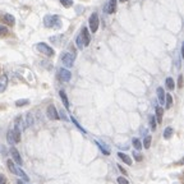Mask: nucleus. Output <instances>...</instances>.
<instances>
[{
	"label": "nucleus",
	"instance_id": "obj_1",
	"mask_svg": "<svg viewBox=\"0 0 184 184\" xmlns=\"http://www.w3.org/2000/svg\"><path fill=\"white\" fill-rule=\"evenodd\" d=\"M43 26L46 28H54V29H59L62 27V21L58 15L53 14H48L43 17Z\"/></svg>",
	"mask_w": 184,
	"mask_h": 184
},
{
	"label": "nucleus",
	"instance_id": "obj_2",
	"mask_svg": "<svg viewBox=\"0 0 184 184\" xmlns=\"http://www.w3.org/2000/svg\"><path fill=\"white\" fill-rule=\"evenodd\" d=\"M7 165H8V169L10 170V173H13L14 175H18V177L23 178L24 182H29V178L26 175V173H24L22 169H19V167L15 165L14 163H13V160H8L7 161Z\"/></svg>",
	"mask_w": 184,
	"mask_h": 184
},
{
	"label": "nucleus",
	"instance_id": "obj_3",
	"mask_svg": "<svg viewBox=\"0 0 184 184\" xmlns=\"http://www.w3.org/2000/svg\"><path fill=\"white\" fill-rule=\"evenodd\" d=\"M88 23H90V29H91L92 33L97 32L98 24H100V19H98L97 13H92L91 17H90V19H88Z\"/></svg>",
	"mask_w": 184,
	"mask_h": 184
},
{
	"label": "nucleus",
	"instance_id": "obj_4",
	"mask_svg": "<svg viewBox=\"0 0 184 184\" xmlns=\"http://www.w3.org/2000/svg\"><path fill=\"white\" fill-rule=\"evenodd\" d=\"M36 49L40 51V53H42L43 55H46V56H53L54 55V49H51L50 46L46 45V43H43V42L37 43Z\"/></svg>",
	"mask_w": 184,
	"mask_h": 184
},
{
	"label": "nucleus",
	"instance_id": "obj_5",
	"mask_svg": "<svg viewBox=\"0 0 184 184\" xmlns=\"http://www.w3.org/2000/svg\"><path fill=\"white\" fill-rule=\"evenodd\" d=\"M74 58H76V55H73V54L64 53L62 55V62L67 68H72L73 64H74Z\"/></svg>",
	"mask_w": 184,
	"mask_h": 184
},
{
	"label": "nucleus",
	"instance_id": "obj_6",
	"mask_svg": "<svg viewBox=\"0 0 184 184\" xmlns=\"http://www.w3.org/2000/svg\"><path fill=\"white\" fill-rule=\"evenodd\" d=\"M58 78H59L60 81H63V82H69L70 78H72V73H70L68 69H64V68H62V69H59V73H58Z\"/></svg>",
	"mask_w": 184,
	"mask_h": 184
},
{
	"label": "nucleus",
	"instance_id": "obj_7",
	"mask_svg": "<svg viewBox=\"0 0 184 184\" xmlns=\"http://www.w3.org/2000/svg\"><path fill=\"white\" fill-rule=\"evenodd\" d=\"M46 112H48L49 119H51V120H59L60 115H59V112H58L56 108H55L54 105H49V106H48V110H46Z\"/></svg>",
	"mask_w": 184,
	"mask_h": 184
},
{
	"label": "nucleus",
	"instance_id": "obj_8",
	"mask_svg": "<svg viewBox=\"0 0 184 184\" xmlns=\"http://www.w3.org/2000/svg\"><path fill=\"white\" fill-rule=\"evenodd\" d=\"M10 153H12V157H13V163H14L15 165H21L22 164V157H21V155H19L17 148L12 147L10 148Z\"/></svg>",
	"mask_w": 184,
	"mask_h": 184
},
{
	"label": "nucleus",
	"instance_id": "obj_9",
	"mask_svg": "<svg viewBox=\"0 0 184 184\" xmlns=\"http://www.w3.org/2000/svg\"><path fill=\"white\" fill-rule=\"evenodd\" d=\"M116 10V0H109L108 4L105 5V12L108 14H112Z\"/></svg>",
	"mask_w": 184,
	"mask_h": 184
},
{
	"label": "nucleus",
	"instance_id": "obj_10",
	"mask_svg": "<svg viewBox=\"0 0 184 184\" xmlns=\"http://www.w3.org/2000/svg\"><path fill=\"white\" fill-rule=\"evenodd\" d=\"M1 21H3V23L8 24V26H14V23H15L14 17H13L12 14H8V13L1 15Z\"/></svg>",
	"mask_w": 184,
	"mask_h": 184
},
{
	"label": "nucleus",
	"instance_id": "obj_11",
	"mask_svg": "<svg viewBox=\"0 0 184 184\" xmlns=\"http://www.w3.org/2000/svg\"><path fill=\"white\" fill-rule=\"evenodd\" d=\"M81 36H82V40H83V45L84 46H88L90 45V41H91V37H90V32L86 27L82 28V32H81Z\"/></svg>",
	"mask_w": 184,
	"mask_h": 184
},
{
	"label": "nucleus",
	"instance_id": "obj_12",
	"mask_svg": "<svg viewBox=\"0 0 184 184\" xmlns=\"http://www.w3.org/2000/svg\"><path fill=\"white\" fill-rule=\"evenodd\" d=\"M8 86V76L7 74H1L0 76V93H3L7 90Z\"/></svg>",
	"mask_w": 184,
	"mask_h": 184
},
{
	"label": "nucleus",
	"instance_id": "obj_13",
	"mask_svg": "<svg viewBox=\"0 0 184 184\" xmlns=\"http://www.w3.org/2000/svg\"><path fill=\"white\" fill-rule=\"evenodd\" d=\"M33 125V114L32 112H27L26 115V120H24V127L29 128Z\"/></svg>",
	"mask_w": 184,
	"mask_h": 184
},
{
	"label": "nucleus",
	"instance_id": "obj_14",
	"mask_svg": "<svg viewBox=\"0 0 184 184\" xmlns=\"http://www.w3.org/2000/svg\"><path fill=\"white\" fill-rule=\"evenodd\" d=\"M157 97H159V101H160L161 105H164V104H165V92H164L163 87H159L157 88Z\"/></svg>",
	"mask_w": 184,
	"mask_h": 184
},
{
	"label": "nucleus",
	"instance_id": "obj_15",
	"mask_svg": "<svg viewBox=\"0 0 184 184\" xmlns=\"http://www.w3.org/2000/svg\"><path fill=\"white\" fill-rule=\"evenodd\" d=\"M163 115L164 109L161 106H156V118H157V123H163Z\"/></svg>",
	"mask_w": 184,
	"mask_h": 184
},
{
	"label": "nucleus",
	"instance_id": "obj_16",
	"mask_svg": "<svg viewBox=\"0 0 184 184\" xmlns=\"http://www.w3.org/2000/svg\"><path fill=\"white\" fill-rule=\"evenodd\" d=\"M96 142V145H97L98 147H100V150H101V152L104 153V155H110V150H109V147H106L104 143H101L100 141H95Z\"/></svg>",
	"mask_w": 184,
	"mask_h": 184
},
{
	"label": "nucleus",
	"instance_id": "obj_17",
	"mask_svg": "<svg viewBox=\"0 0 184 184\" xmlns=\"http://www.w3.org/2000/svg\"><path fill=\"white\" fill-rule=\"evenodd\" d=\"M165 83H166V88L170 90V91H173V90L175 88V82H174V79H173L171 77H167Z\"/></svg>",
	"mask_w": 184,
	"mask_h": 184
},
{
	"label": "nucleus",
	"instance_id": "obj_18",
	"mask_svg": "<svg viewBox=\"0 0 184 184\" xmlns=\"http://www.w3.org/2000/svg\"><path fill=\"white\" fill-rule=\"evenodd\" d=\"M59 95H60V98H62L63 104H64L65 109H69V101H68V97H67V95H65V92L62 90V91L59 92Z\"/></svg>",
	"mask_w": 184,
	"mask_h": 184
},
{
	"label": "nucleus",
	"instance_id": "obj_19",
	"mask_svg": "<svg viewBox=\"0 0 184 184\" xmlns=\"http://www.w3.org/2000/svg\"><path fill=\"white\" fill-rule=\"evenodd\" d=\"M118 156H119V157L122 159L125 164H127V165H132V159L129 157L128 155H125V153H123V152H119L118 153Z\"/></svg>",
	"mask_w": 184,
	"mask_h": 184
},
{
	"label": "nucleus",
	"instance_id": "obj_20",
	"mask_svg": "<svg viewBox=\"0 0 184 184\" xmlns=\"http://www.w3.org/2000/svg\"><path fill=\"white\" fill-rule=\"evenodd\" d=\"M173 133H174V129H173L171 127H166L165 130H164V138L165 139H170L173 136Z\"/></svg>",
	"mask_w": 184,
	"mask_h": 184
},
{
	"label": "nucleus",
	"instance_id": "obj_21",
	"mask_svg": "<svg viewBox=\"0 0 184 184\" xmlns=\"http://www.w3.org/2000/svg\"><path fill=\"white\" fill-rule=\"evenodd\" d=\"M13 138H14L15 143H19V142H21V130H19L18 128L13 129Z\"/></svg>",
	"mask_w": 184,
	"mask_h": 184
},
{
	"label": "nucleus",
	"instance_id": "obj_22",
	"mask_svg": "<svg viewBox=\"0 0 184 184\" xmlns=\"http://www.w3.org/2000/svg\"><path fill=\"white\" fill-rule=\"evenodd\" d=\"M132 143H133V146H134V148H136L137 151L142 150V143H141V141H139L138 138H133V141H132Z\"/></svg>",
	"mask_w": 184,
	"mask_h": 184
},
{
	"label": "nucleus",
	"instance_id": "obj_23",
	"mask_svg": "<svg viewBox=\"0 0 184 184\" xmlns=\"http://www.w3.org/2000/svg\"><path fill=\"white\" fill-rule=\"evenodd\" d=\"M151 141H152V138H151V136H146L143 139V147L146 148V150H148L151 146Z\"/></svg>",
	"mask_w": 184,
	"mask_h": 184
},
{
	"label": "nucleus",
	"instance_id": "obj_24",
	"mask_svg": "<svg viewBox=\"0 0 184 184\" xmlns=\"http://www.w3.org/2000/svg\"><path fill=\"white\" fill-rule=\"evenodd\" d=\"M165 102H166V109H170L171 108V105H173V97H171V95H165Z\"/></svg>",
	"mask_w": 184,
	"mask_h": 184
},
{
	"label": "nucleus",
	"instance_id": "obj_25",
	"mask_svg": "<svg viewBox=\"0 0 184 184\" xmlns=\"http://www.w3.org/2000/svg\"><path fill=\"white\" fill-rule=\"evenodd\" d=\"M76 43H77V46H78V49H81V50L84 48L83 40H82V36H81V35H78V36H77V38H76Z\"/></svg>",
	"mask_w": 184,
	"mask_h": 184
},
{
	"label": "nucleus",
	"instance_id": "obj_26",
	"mask_svg": "<svg viewBox=\"0 0 184 184\" xmlns=\"http://www.w3.org/2000/svg\"><path fill=\"white\" fill-rule=\"evenodd\" d=\"M28 104H29V101L27 100V98H23V100L15 101V105H17L18 108H21V106H26V105H28Z\"/></svg>",
	"mask_w": 184,
	"mask_h": 184
},
{
	"label": "nucleus",
	"instance_id": "obj_27",
	"mask_svg": "<svg viewBox=\"0 0 184 184\" xmlns=\"http://www.w3.org/2000/svg\"><path fill=\"white\" fill-rule=\"evenodd\" d=\"M7 141H8V143H10V145H13V142H14V138H13V129H10V130L8 132Z\"/></svg>",
	"mask_w": 184,
	"mask_h": 184
},
{
	"label": "nucleus",
	"instance_id": "obj_28",
	"mask_svg": "<svg viewBox=\"0 0 184 184\" xmlns=\"http://www.w3.org/2000/svg\"><path fill=\"white\" fill-rule=\"evenodd\" d=\"M59 1L62 3V5L65 8H70L73 5V0H59Z\"/></svg>",
	"mask_w": 184,
	"mask_h": 184
},
{
	"label": "nucleus",
	"instance_id": "obj_29",
	"mask_svg": "<svg viewBox=\"0 0 184 184\" xmlns=\"http://www.w3.org/2000/svg\"><path fill=\"white\" fill-rule=\"evenodd\" d=\"M70 120H72V122L74 123V124H76V127L78 128V129H79V130H81V132H83V133H87V130H84V128H82L81 125H79V123L77 122L76 119H74V116H70Z\"/></svg>",
	"mask_w": 184,
	"mask_h": 184
},
{
	"label": "nucleus",
	"instance_id": "obj_30",
	"mask_svg": "<svg viewBox=\"0 0 184 184\" xmlns=\"http://www.w3.org/2000/svg\"><path fill=\"white\" fill-rule=\"evenodd\" d=\"M8 35V28L3 24H0V36H7Z\"/></svg>",
	"mask_w": 184,
	"mask_h": 184
},
{
	"label": "nucleus",
	"instance_id": "obj_31",
	"mask_svg": "<svg viewBox=\"0 0 184 184\" xmlns=\"http://www.w3.org/2000/svg\"><path fill=\"white\" fill-rule=\"evenodd\" d=\"M150 124H151V128L155 130V129H156V119H155V116H153V115H151V116H150Z\"/></svg>",
	"mask_w": 184,
	"mask_h": 184
},
{
	"label": "nucleus",
	"instance_id": "obj_32",
	"mask_svg": "<svg viewBox=\"0 0 184 184\" xmlns=\"http://www.w3.org/2000/svg\"><path fill=\"white\" fill-rule=\"evenodd\" d=\"M133 156H134V159H136V161H142L143 160V156H142L141 153H138L137 151H134L133 152Z\"/></svg>",
	"mask_w": 184,
	"mask_h": 184
},
{
	"label": "nucleus",
	"instance_id": "obj_33",
	"mask_svg": "<svg viewBox=\"0 0 184 184\" xmlns=\"http://www.w3.org/2000/svg\"><path fill=\"white\" fill-rule=\"evenodd\" d=\"M118 183H119V184H129V182L125 179L124 177H119V178H118Z\"/></svg>",
	"mask_w": 184,
	"mask_h": 184
},
{
	"label": "nucleus",
	"instance_id": "obj_34",
	"mask_svg": "<svg viewBox=\"0 0 184 184\" xmlns=\"http://www.w3.org/2000/svg\"><path fill=\"white\" fill-rule=\"evenodd\" d=\"M178 87H179V88H182L183 87V76L182 74H180L179 78H178Z\"/></svg>",
	"mask_w": 184,
	"mask_h": 184
},
{
	"label": "nucleus",
	"instance_id": "obj_35",
	"mask_svg": "<svg viewBox=\"0 0 184 184\" xmlns=\"http://www.w3.org/2000/svg\"><path fill=\"white\" fill-rule=\"evenodd\" d=\"M0 184H7V178L3 174H0Z\"/></svg>",
	"mask_w": 184,
	"mask_h": 184
},
{
	"label": "nucleus",
	"instance_id": "obj_36",
	"mask_svg": "<svg viewBox=\"0 0 184 184\" xmlns=\"http://www.w3.org/2000/svg\"><path fill=\"white\" fill-rule=\"evenodd\" d=\"M118 169H119L120 171H122L124 175H127V170H125V169H124V167H123L122 165H118Z\"/></svg>",
	"mask_w": 184,
	"mask_h": 184
},
{
	"label": "nucleus",
	"instance_id": "obj_37",
	"mask_svg": "<svg viewBox=\"0 0 184 184\" xmlns=\"http://www.w3.org/2000/svg\"><path fill=\"white\" fill-rule=\"evenodd\" d=\"M180 182H182V184H184V171H183V174L180 175Z\"/></svg>",
	"mask_w": 184,
	"mask_h": 184
},
{
	"label": "nucleus",
	"instance_id": "obj_38",
	"mask_svg": "<svg viewBox=\"0 0 184 184\" xmlns=\"http://www.w3.org/2000/svg\"><path fill=\"white\" fill-rule=\"evenodd\" d=\"M182 58L184 59V42L182 43Z\"/></svg>",
	"mask_w": 184,
	"mask_h": 184
},
{
	"label": "nucleus",
	"instance_id": "obj_39",
	"mask_svg": "<svg viewBox=\"0 0 184 184\" xmlns=\"http://www.w3.org/2000/svg\"><path fill=\"white\" fill-rule=\"evenodd\" d=\"M62 118H63V119H64V120H67V119H68V118H67V115L64 114V111H62Z\"/></svg>",
	"mask_w": 184,
	"mask_h": 184
},
{
	"label": "nucleus",
	"instance_id": "obj_40",
	"mask_svg": "<svg viewBox=\"0 0 184 184\" xmlns=\"http://www.w3.org/2000/svg\"><path fill=\"white\" fill-rule=\"evenodd\" d=\"M178 164H179V165H184V157H183L182 160H180V161H179V163H178Z\"/></svg>",
	"mask_w": 184,
	"mask_h": 184
},
{
	"label": "nucleus",
	"instance_id": "obj_41",
	"mask_svg": "<svg viewBox=\"0 0 184 184\" xmlns=\"http://www.w3.org/2000/svg\"><path fill=\"white\" fill-rule=\"evenodd\" d=\"M18 184H26V183H23L22 180H18Z\"/></svg>",
	"mask_w": 184,
	"mask_h": 184
},
{
	"label": "nucleus",
	"instance_id": "obj_42",
	"mask_svg": "<svg viewBox=\"0 0 184 184\" xmlns=\"http://www.w3.org/2000/svg\"><path fill=\"white\" fill-rule=\"evenodd\" d=\"M120 1H122V3H127L128 0H120Z\"/></svg>",
	"mask_w": 184,
	"mask_h": 184
}]
</instances>
